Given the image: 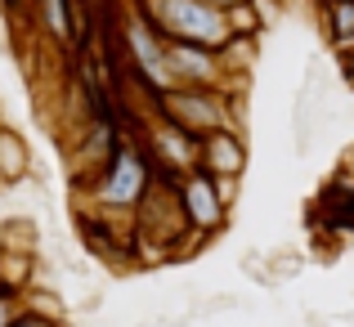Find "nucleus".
Segmentation results:
<instances>
[{"label":"nucleus","instance_id":"obj_1","mask_svg":"<svg viewBox=\"0 0 354 327\" xmlns=\"http://www.w3.org/2000/svg\"><path fill=\"white\" fill-rule=\"evenodd\" d=\"M234 104L238 90H220V86H171L157 95V117L175 121V126L193 130V135H211L220 126H234Z\"/></svg>","mask_w":354,"mask_h":327},{"label":"nucleus","instance_id":"obj_2","mask_svg":"<svg viewBox=\"0 0 354 327\" xmlns=\"http://www.w3.org/2000/svg\"><path fill=\"white\" fill-rule=\"evenodd\" d=\"M166 72H171V86H229V72L220 50H207V45H189V41H166Z\"/></svg>","mask_w":354,"mask_h":327},{"label":"nucleus","instance_id":"obj_3","mask_svg":"<svg viewBox=\"0 0 354 327\" xmlns=\"http://www.w3.org/2000/svg\"><path fill=\"white\" fill-rule=\"evenodd\" d=\"M180 198H184V211H189V224L198 238H211V233H220L229 224V207L207 171L180 175Z\"/></svg>","mask_w":354,"mask_h":327},{"label":"nucleus","instance_id":"obj_4","mask_svg":"<svg viewBox=\"0 0 354 327\" xmlns=\"http://www.w3.org/2000/svg\"><path fill=\"white\" fill-rule=\"evenodd\" d=\"M198 171H207V175H238L242 180V171H247V144H242L238 126H220V130H211V135H202Z\"/></svg>","mask_w":354,"mask_h":327},{"label":"nucleus","instance_id":"obj_5","mask_svg":"<svg viewBox=\"0 0 354 327\" xmlns=\"http://www.w3.org/2000/svg\"><path fill=\"white\" fill-rule=\"evenodd\" d=\"M23 180H32V144L5 121V126H0V184L14 189V184H23Z\"/></svg>","mask_w":354,"mask_h":327},{"label":"nucleus","instance_id":"obj_6","mask_svg":"<svg viewBox=\"0 0 354 327\" xmlns=\"http://www.w3.org/2000/svg\"><path fill=\"white\" fill-rule=\"evenodd\" d=\"M36 269H41V256H36V251L0 247V287H9V292H23V287L36 283Z\"/></svg>","mask_w":354,"mask_h":327},{"label":"nucleus","instance_id":"obj_7","mask_svg":"<svg viewBox=\"0 0 354 327\" xmlns=\"http://www.w3.org/2000/svg\"><path fill=\"white\" fill-rule=\"evenodd\" d=\"M319 18L337 50H354V0H328L319 5Z\"/></svg>","mask_w":354,"mask_h":327},{"label":"nucleus","instance_id":"obj_8","mask_svg":"<svg viewBox=\"0 0 354 327\" xmlns=\"http://www.w3.org/2000/svg\"><path fill=\"white\" fill-rule=\"evenodd\" d=\"M18 301H23V310L27 314H41V319H50V323H68V305H63V296L54 292V287H23L18 292Z\"/></svg>","mask_w":354,"mask_h":327},{"label":"nucleus","instance_id":"obj_9","mask_svg":"<svg viewBox=\"0 0 354 327\" xmlns=\"http://www.w3.org/2000/svg\"><path fill=\"white\" fill-rule=\"evenodd\" d=\"M18 314H23V301H18V292L0 287V327H14Z\"/></svg>","mask_w":354,"mask_h":327},{"label":"nucleus","instance_id":"obj_10","mask_svg":"<svg viewBox=\"0 0 354 327\" xmlns=\"http://www.w3.org/2000/svg\"><path fill=\"white\" fill-rule=\"evenodd\" d=\"M14 327H63V323H50V319H41V314H27V310H23Z\"/></svg>","mask_w":354,"mask_h":327},{"label":"nucleus","instance_id":"obj_11","mask_svg":"<svg viewBox=\"0 0 354 327\" xmlns=\"http://www.w3.org/2000/svg\"><path fill=\"white\" fill-rule=\"evenodd\" d=\"M211 5H216V9H225V14H229L234 5H247V0H211Z\"/></svg>","mask_w":354,"mask_h":327},{"label":"nucleus","instance_id":"obj_12","mask_svg":"<svg viewBox=\"0 0 354 327\" xmlns=\"http://www.w3.org/2000/svg\"><path fill=\"white\" fill-rule=\"evenodd\" d=\"M0 126H5V112H0Z\"/></svg>","mask_w":354,"mask_h":327},{"label":"nucleus","instance_id":"obj_13","mask_svg":"<svg viewBox=\"0 0 354 327\" xmlns=\"http://www.w3.org/2000/svg\"><path fill=\"white\" fill-rule=\"evenodd\" d=\"M314 5H328V0H314Z\"/></svg>","mask_w":354,"mask_h":327}]
</instances>
